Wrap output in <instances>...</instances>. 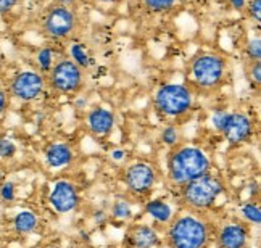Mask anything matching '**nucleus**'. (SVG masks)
<instances>
[{
	"instance_id": "12",
	"label": "nucleus",
	"mask_w": 261,
	"mask_h": 248,
	"mask_svg": "<svg viewBox=\"0 0 261 248\" xmlns=\"http://www.w3.org/2000/svg\"><path fill=\"white\" fill-rule=\"evenodd\" d=\"M250 243H252V227L239 216L215 223V248H250Z\"/></svg>"
},
{
	"instance_id": "7",
	"label": "nucleus",
	"mask_w": 261,
	"mask_h": 248,
	"mask_svg": "<svg viewBox=\"0 0 261 248\" xmlns=\"http://www.w3.org/2000/svg\"><path fill=\"white\" fill-rule=\"evenodd\" d=\"M39 27L52 44H65L74 41L81 27V18L77 10L50 4L39 18Z\"/></svg>"
},
{
	"instance_id": "32",
	"label": "nucleus",
	"mask_w": 261,
	"mask_h": 248,
	"mask_svg": "<svg viewBox=\"0 0 261 248\" xmlns=\"http://www.w3.org/2000/svg\"><path fill=\"white\" fill-rule=\"evenodd\" d=\"M10 95L7 92V89L4 87H0V118H2L7 112H8V108H10Z\"/></svg>"
},
{
	"instance_id": "29",
	"label": "nucleus",
	"mask_w": 261,
	"mask_h": 248,
	"mask_svg": "<svg viewBox=\"0 0 261 248\" xmlns=\"http://www.w3.org/2000/svg\"><path fill=\"white\" fill-rule=\"evenodd\" d=\"M227 108H215V110L212 112V118H210V124H212V129L219 134L221 127H223L224 124V120H226V115H227Z\"/></svg>"
},
{
	"instance_id": "10",
	"label": "nucleus",
	"mask_w": 261,
	"mask_h": 248,
	"mask_svg": "<svg viewBox=\"0 0 261 248\" xmlns=\"http://www.w3.org/2000/svg\"><path fill=\"white\" fill-rule=\"evenodd\" d=\"M47 205L58 216L76 213L83 205L81 188L73 179L60 177L50 185V190L47 194Z\"/></svg>"
},
{
	"instance_id": "31",
	"label": "nucleus",
	"mask_w": 261,
	"mask_h": 248,
	"mask_svg": "<svg viewBox=\"0 0 261 248\" xmlns=\"http://www.w3.org/2000/svg\"><path fill=\"white\" fill-rule=\"evenodd\" d=\"M92 221H94V224L98 226V227H102V226L108 224V223H110L108 211L103 210V208H97V210H94V213H92Z\"/></svg>"
},
{
	"instance_id": "35",
	"label": "nucleus",
	"mask_w": 261,
	"mask_h": 248,
	"mask_svg": "<svg viewBox=\"0 0 261 248\" xmlns=\"http://www.w3.org/2000/svg\"><path fill=\"white\" fill-rule=\"evenodd\" d=\"M227 5L234 10L237 13H244L245 7H247V0H226Z\"/></svg>"
},
{
	"instance_id": "11",
	"label": "nucleus",
	"mask_w": 261,
	"mask_h": 248,
	"mask_svg": "<svg viewBox=\"0 0 261 248\" xmlns=\"http://www.w3.org/2000/svg\"><path fill=\"white\" fill-rule=\"evenodd\" d=\"M45 89L47 82L42 73H39L37 69H23L10 79L7 92L10 98H15L18 102L33 103L44 95Z\"/></svg>"
},
{
	"instance_id": "26",
	"label": "nucleus",
	"mask_w": 261,
	"mask_h": 248,
	"mask_svg": "<svg viewBox=\"0 0 261 248\" xmlns=\"http://www.w3.org/2000/svg\"><path fill=\"white\" fill-rule=\"evenodd\" d=\"M244 52L247 62H261V39L259 37L248 39Z\"/></svg>"
},
{
	"instance_id": "6",
	"label": "nucleus",
	"mask_w": 261,
	"mask_h": 248,
	"mask_svg": "<svg viewBox=\"0 0 261 248\" xmlns=\"http://www.w3.org/2000/svg\"><path fill=\"white\" fill-rule=\"evenodd\" d=\"M119 179H121L124 194L134 202L142 203L147 198L153 197L156 187L162 182V171L150 158H130L121 166Z\"/></svg>"
},
{
	"instance_id": "21",
	"label": "nucleus",
	"mask_w": 261,
	"mask_h": 248,
	"mask_svg": "<svg viewBox=\"0 0 261 248\" xmlns=\"http://www.w3.org/2000/svg\"><path fill=\"white\" fill-rule=\"evenodd\" d=\"M158 142L166 150H171V148L177 147L179 144H182L184 141H182V132H180V126L165 123L158 131Z\"/></svg>"
},
{
	"instance_id": "30",
	"label": "nucleus",
	"mask_w": 261,
	"mask_h": 248,
	"mask_svg": "<svg viewBox=\"0 0 261 248\" xmlns=\"http://www.w3.org/2000/svg\"><path fill=\"white\" fill-rule=\"evenodd\" d=\"M247 16L255 21L256 24H259L261 21V0H247V7H245V12Z\"/></svg>"
},
{
	"instance_id": "14",
	"label": "nucleus",
	"mask_w": 261,
	"mask_h": 248,
	"mask_svg": "<svg viewBox=\"0 0 261 248\" xmlns=\"http://www.w3.org/2000/svg\"><path fill=\"white\" fill-rule=\"evenodd\" d=\"M42 160L47 170L54 173L69 170L77 160L76 148L65 141H52L44 145Z\"/></svg>"
},
{
	"instance_id": "37",
	"label": "nucleus",
	"mask_w": 261,
	"mask_h": 248,
	"mask_svg": "<svg viewBox=\"0 0 261 248\" xmlns=\"http://www.w3.org/2000/svg\"><path fill=\"white\" fill-rule=\"evenodd\" d=\"M5 179H7V171H5L4 164L0 163V184H2V182H4Z\"/></svg>"
},
{
	"instance_id": "18",
	"label": "nucleus",
	"mask_w": 261,
	"mask_h": 248,
	"mask_svg": "<svg viewBox=\"0 0 261 248\" xmlns=\"http://www.w3.org/2000/svg\"><path fill=\"white\" fill-rule=\"evenodd\" d=\"M39 226H41V217L34 210H29V208H23L13 214L12 221H10V227L15 235L18 237H28L34 234Z\"/></svg>"
},
{
	"instance_id": "27",
	"label": "nucleus",
	"mask_w": 261,
	"mask_h": 248,
	"mask_svg": "<svg viewBox=\"0 0 261 248\" xmlns=\"http://www.w3.org/2000/svg\"><path fill=\"white\" fill-rule=\"evenodd\" d=\"M108 160L116 166H123L124 163H127L130 160L129 150L124 147H115L108 152Z\"/></svg>"
},
{
	"instance_id": "8",
	"label": "nucleus",
	"mask_w": 261,
	"mask_h": 248,
	"mask_svg": "<svg viewBox=\"0 0 261 248\" xmlns=\"http://www.w3.org/2000/svg\"><path fill=\"white\" fill-rule=\"evenodd\" d=\"M45 82L55 94L73 97L84 91L86 71L68 57H60L52 69L45 74Z\"/></svg>"
},
{
	"instance_id": "25",
	"label": "nucleus",
	"mask_w": 261,
	"mask_h": 248,
	"mask_svg": "<svg viewBox=\"0 0 261 248\" xmlns=\"http://www.w3.org/2000/svg\"><path fill=\"white\" fill-rule=\"evenodd\" d=\"M18 197V185L12 179H5L0 184V202L4 205H12Z\"/></svg>"
},
{
	"instance_id": "9",
	"label": "nucleus",
	"mask_w": 261,
	"mask_h": 248,
	"mask_svg": "<svg viewBox=\"0 0 261 248\" xmlns=\"http://www.w3.org/2000/svg\"><path fill=\"white\" fill-rule=\"evenodd\" d=\"M219 135L230 148H240L250 144L256 135V123L242 110H229Z\"/></svg>"
},
{
	"instance_id": "23",
	"label": "nucleus",
	"mask_w": 261,
	"mask_h": 248,
	"mask_svg": "<svg viewBox=\"0 0 261 248\" xmlns=\"http://www.w3.org/2000/svg\"><path fill=\"white\" fill-rule=\"evenodd\" d=\"M58 44H47V45H42L39 50L36 52V65H37V71L42 73L44 76L52 69V66L55 65V62L58 60L57 58V50L55 47Z\"/></svg>"
},
{
	"instance_id": "28",
	"label": "nucleus",
	"mask_w": 261,
	"mask_h": 248,
	"mask_svg": "<svg viewBox=\"0 0 261 248\" xmlns=\"http://www.w3.org/2000/svg\"><path fill=\"white\" fill-rule=\"evenodd\" d=\"M247 77L252 86L256 89L261 86V62H248L247 63Z\"/></svg>"
},
{
	"instance_id": "20",
	"label": "nucleus",
	"mask_w": 261,
	"mask_h": 248,
	"mask_svg": "<svg viewBox=\"0 0 261 248\" xmlns=\"http://www.w3.org/2000/svg\"><path fill=\"white\" fill-rule=\"evenodd\" d=\"M68 58L69 60H73L79 68L84 69V71H89L90 66L94 65V58L89 53L87 45L83 42H77V41H69Z\"/></svg>"
},
{
	"instance_id": "22",
	"label": "nucleus",
	"mask_w": 261,
	"mask_h": 248,
	"mask_svg": "<svg viewBox=\"0 0 261 248\" xmlns=\"http://www.w3.org/2000/svg\"><path fill=\"white\" fill-rule=\"evenodd\" d=\"M179 0H137L139 7L150 16H163L173 12Z\"/></svg>"
},
{
	"instance_id": "33",
	"label": "nucleus",
	"mask_w": 261,
	"mask_h": 248,
	"mask_svg": "<svg viewBox=\"0 0 261 248\" xmlns=\"http://www.w3.org/2000/svg\"><path fill=\"white\" fill-rule=\"evenodd\" d=\"M18 4H19V0H0V16L12 13L18 7Z\"/></svg>"
},
{
	"instance_id": "15",
	"label": "nucleus",
	"mask_w": 261,
	"mask_h": 248,
	"mask_svg": "<svg viewBox=\"0 0 261 248\" xmlns=\"http://www.w3.org/2000/svg\"><path fill=\"white\" fill-rule=\"evenodd\" d=\"M179 211V206L174 198L168 197H150L142 202V213L148 217V223H152L160 231L173 221V217Z\"/></svg>"
},
{
	"instance_id": "2",
	"label": "nucleus",
	"mask_w": 261,
	"mask_h": 248,
	"mask_svg": "<svg viewBox=\"0 0 261 248\" xmlns=\"http://www.w3.org/2000/svg\"><path fill=\"white\" fill-rule=\"evenodd\" d=\"M213 235L215 219L212 214L179 208L173 221L163 229V243L168 248H212Z\"/></svg>"
},
{
	"instance_id": "17",
	"label": "nucleus",
	"mask_w": 261,
	"mask_h": 248,
	"mask_svg": "<svg viewBox=\"0 0 261 248\" xmlns=\"http://www.w3.org/2000/svg\"><path fill=\"white\" fill-rule=\"evenodd\" d=\"M108 216L110 221L129 226L130 223L136 221V202L133 198H129L126 194L115 197L113 202L110 203Z\"/></svg>"
},
{
	"instance_id": "5",
	"label": "nucleus",
	"mask_w": 261,
	"mask_h": 248,
	"mask_svg": "<svg viewBox=\"0 0 261 248\" xmlns=\"http://www.w3.org/2000/svg\"><path fill=\"white\" fill-rule=\"evenodd\" d=\"M195 95L186 82H166L153 94V113L165 123L179 124L194 113Z\"/></svg>"
},
{
	"instance_id": "16",
	"label": "nucleus",
	"mask_w": 261,
	"mask_h": 248,
	"mask_svg": "<svg viewBox=\"0 0 261 248\" xmlns=\"http://www.w3.org/2000/svg\"><path fill=\"white\" fill-rule=\"evenodd\" d=\"M124 240L129 248H158L163 245V231L152 223H130Z\"/></svg>"
},
{
	"instance_id": "34",
	"label": "nucleus",
	"mask_w": 261,
	"mask_h": 248,
	"mask_svg": "<svg viewBox=\"0 0 261 248\" xmlns=\"http://www.w3.org/2000/svg\"><path fill=\"white\" fill-rule=\"evenodd\" d=\"M52 4H55V5H62V7H66V8L77 10L79 7H81L83 0H52Z\"/></svg>"
},
{
	"instance_id": "19",
	"label": "nucleus",
	"mask_w": 261,
	"mask_h": 248,
	"mask_svg": "<svg viewBox=\"0 0 261 248\" xmlns=\"http://www.w3.org/2000/svg\"><path fill=\"white\" fill-rule=\"evenodd\" d=\"M239 217L250 227L261 226V206L258 198H248L239 205Z\"/></svg>"
},
{
	"instance_id": "1",
	"label": "nucleus",
	"mask_w": 261,
	"mask_h": 248,
	"mask_svg": "<svg viewBox=\"0 0 261 248\" xmlns=\"http://www.w3.org/2000/svg\"><path fill=\"white\" fill-rule=\"evenodd\" d=\"M213 170V156L208 153L205 147L182 142L166 153L165 182L171 190H176L187 182L212 173Z\"/></svg>"
},
{
	"instance_id": "24",
	"label": "nucleus",
	"mask_w": 261,
	"mask_h": 248,
	"mask_svg": "<svg viewBox=\"0 0 261 248\" xmlns=\"http://www.w3.org/2000/svg\"><path fill=\"white\" fill-rule=\"evenodd\" d=\"M19 152L18 144L8 135H0V163L13 161Z\"/></svg>"
},
{
	"instance_id": "4",
	"label": "nucleus",
	"mask_w": 261,
	"mask_h": 248,
	"mask_svg": "<svg viewBox=\"0 0 261 248\" xmlns=\"http://www.w3.org/2000/svg\"><path fill=\"white\" fill-rule=\"evenodd\" d=\"M186 77L195 94H215L229 77V58L213 50L198 52L189 60Z\"/></svg>"
},
{
	"instance_id": "36",
	"label": "nucleus",
	"mask_w": 261,
	"mask_h": 248,
	"mask_svg": "<svg viewBox=\"0 0 261 248\" xmlns=\"http://www.w3.org/2000/svg\"><path fill=\"white\" fill-rule=\"evenodd\" d=\"M90 2H94L95 5H103V7H113L116 4H119L121 0H90Z\"/></svg>"
},
{
	"instance_id": "3",
	"label": "nucleus",
	"mask_w": 261,
	"mask_h": 248,
	"mask_svg": "<svg viewBox=\"0 0 261 248\" xmlns=\"http://www.w3.org/2000/svg\"><path fill=\"white\" fill-rule=\"evenodd\" d=\"M229 190L226 177L212 171L198 179L187 182L174 190V200L180 210H189L200 214H212Z\"/></svg>"
},
{
	"instance_id": "13",
	"label": "nucleus",
	"mask_w": 261,
	"mask_h": 248,
	"mask_svg": "<svg viewBox=\"0 0 261 248\" xmlns=\"http://www.w3.org/2000/svg\"><path fill=\"white\" fill-rule=\"evenodd\" d=\"M118 124V118L115 110L103 105H95L89 108L84 115V126L89 135L97 141H105L115 132Z\"/></svg>"
}]
</instances>
